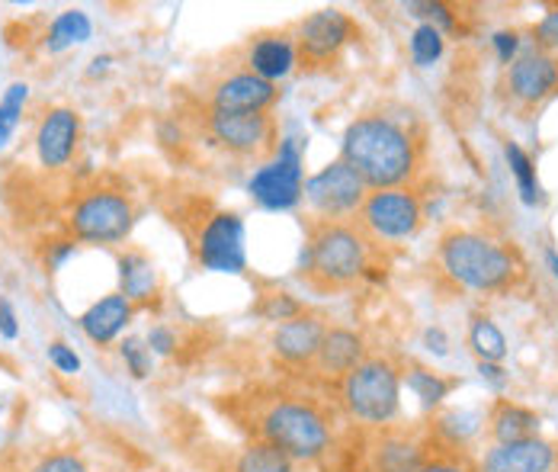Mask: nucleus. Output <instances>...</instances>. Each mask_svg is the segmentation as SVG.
Returning a JSON list of instances; mask_svg holds the SVG:
<instances>
[{
	"label": "nucleus",
	"instance_id": "nucleus-23",
	"mask_svg": "<svg viewBox=\"0 0 558 472\" xmlns=\"http://www.w3.org/2000/svg\"><path fill=\"white\" fill-rule=\"evenodd\" d=\"M485 424H488V437H492V444H513V440L536 437V434H539L543 417L533 412V409L520 406V402L495 399V402L488 406Z\"/></svg>",
	"mask_w": 558,
	"mask_h": 472
},
{
	"label": "nucleus",
	"instance_id": "nucleus-12",
	"mask_svg": "<svg viewBox=\"0 0 558 472\" xmlns=\"http://www.w3.org/2000/svg\"><path fill=\"white\" fill-rule=\"evenodd\" d=\"M366 193L369 186L363 183V178L347 161L335 158L305 178L302 203L308 209V219L315 222H350L356 219Z\"/></svg>",
	"mask_w": 558,
	"mask_h": 472
},
{
	"label": "nucleus",
	"instance_id": "nucleus-5",
	"mask_svg": "<svg viewBox=\"0 0 558 472\" xmlns=\"http://www.w3.org/2000/svg\"><path fill=\"white\" fill-rule=\"evenodd\" d=\"M404 366L389 354H369L335 386V409L363 431H386L401 414Z\"/></svg>",
	"mask_w": 558,
	"mask_h": 472
},
{
	"label": "nucleus",
	"instance_id": "nucleus-27",
	"mask_svg": "<svg viewBox=\"0 0 558 472\" xmlns=\"http://www.w3.org/2000/svg\"><path fill=\"white\" fill-rule=\"evenodd\" d=\"M228 472H299V467L286 453H279L277 447H270L264 440H247L234 453Z\"/></svg>",
	"mask_w": 558,
	"mask_h": 472
},
{
	"label": "nucleus",
	"instance_id": "nucleus-42",
	"mask_svg": "<svg viewBox=\"0 0 558 472\" xmlns=\"http://www.w3.org/2000/svg\"><path fill=\"white\" fill-rule=\"evenodd\" d=\"M424 348L430 351V354H437V356H447L449 354V338H447V331L444 328H427L424 331Z\"/></svg>",
	"mask_w": 558,
	"mask_h": 472
},
{
	"label": "nucleus",
	"instance_id": "nucleus-40",
	"mask_svg": "<svg viewBox=\"0 0 558 472\" xmlns=\"http://www.w3.org/2000/svg\"><path fill=\"white\" fill-rule=\"evenodd\" d=\"M71 257H77V241L74 238H64V241H56V244H49V251H46V270H61Z\"/></svg>",
	"mask_w": 558,
	"mask_h": 472
},
{
	"label": "nucleus",
	"instance_id": "nucleus-38",
	"mask_svg": "<svg viewBox=\"0 0 558 472\" xmlns=\"http://www.w3.org/2000/svg\"><path fill=\"white\" fill-rule=\"evenodd\" d=\"M145 344L151 348L155 356H173L177 354V331L168 325H151L145 335Z\"/></svg>",
	"mask_w": 558,
	"mask_h": 472
},
{
	"label": "nucleus",
	"instance_id": "nucleus-36",
	"mask_svg": "<svg viewBox=\"0 0 558 472\" xmlns=\"http://www.w3.org/2000/svg\"><path fill=\"white\" fill-rule=\"evenodd\" d=\"M46 356H49V363L56 366L61 376H77V373H81V366H84L81 354H77L68 341H49Z\"/></svg>",
	"mask_w": 558,
	"mask_h": 472
},
{
	"label": "nucleus",
	"instance_id": "nucleus-19",
	"mask_svg": "<svg viewBox=\"0 0 558 472\" xmlns=\"http://www.w3.org/2000/svg\"><path fill=\"white\" fill-rule=\"evenodd\" d=\"M244 68L270 84H282L295 68H299V56H295V39H292V29H282V33H260L247 43V52H244Z\"/></svg>",
	"mask_w": 558,
	"mask_h": 472
},
{
	"label": "nucleus",
	"instance_id": "nucleus-39",
	"mask_svg": "<svg viewBox=\"0 0 558 472\" xmlns=\"http://www.w3.org/2000/svg\"><path fill=\"white\" fill-rule=\"evenodd\" d=\"M520 36H523L520 29H501V33L492 36V49H495V56H498V61H501L504 68L523 52V49H520Z\"/></svg>",
	"mask_w": 558,
	"mask_h": 472
},
{
	"label": "nucleus",
	"instance_id": "nucleus-14",
	"mask_svg": "<svg viewBox=\"0 0 558 472\" xmlns=\"http://www.w3.org/2000/svg\"><path fill=\"white\" fill-rule=\"evenodd\" d=\"M279 97H282V90L277 84L251 74L247 68H234L209 84L203 107L216 110V113H274Z\"/></svg>",
	"mask_w": 558,
	"mask_h": 472
},
{
	"label": "nucleus",
	"instance_id": "nucleus-35",
	"mask_svg": "<svg viewBox=\"0 0 558 472\" xmlns=\"http://www.w3.org/2000/svg\"><path fill=\"white\" fill-rule=\"evenodd\" d=\"M119 356H122L125 373L132 379H148L155 373V354L145 344V338H138V335H129V338L119 341Z\"/></svg>",
	"mask_w": 558,
	"mask_h": 472
},
{
	"label": "nucleus",
	"instance_id": "nucleus-43",
	"mask_svg": "<svg viewBox=\"0 0 558 472\" xmlns=\"http://www.w3.org/2000/svg\"><path fill=\"white\" fill-rule=\"evenodd\" d=\"M478 373H482V379H485V383H492L495 389H504V386H507V379H510L501 363H478Z\"/></svg>",
	"mask_w": 558,
	"mask_h": 472
},
{
	"label": "nucleus",
	"instance_id": "nucleus-9",
	"mask_svg": "<svg viewBox=\"0 0 558 472\" xmlns=\"http://www.w3.org/2000/svg\"><path fill=\"white\" fill-rule=\"evenodd\" d=\"M305 193V142L289 135L247 178V196L267 213H292Z\"/></svg>",
	"mask_w": 558,
	"mask_h": 472
},
{
	"label": "nucleus",
	"instance_id": "nucleus-3",
	"mask_svg": "<svg viewBox=\"0 0 558 472\" xmlns=\"http://www.w3.org/2000/svg\"><path fill=\"white\" fill-rule=\"evenodd\" d=\"M434 267L449 287L475 295L517 293L530 277L526 257L513 241L465 226L447 229L440 235Z\"/></svg>",
	"mask_w": 558,
	"mask_h": 472
},
{
	"label": "nucleus",
	"instance_id": "nucleus-16",
	"mask_svg": "<svg viewBox=\"0 0 558 472\" xmlns=\"http://www.w3.org/2000/svg\"><path fill=\"white\" fill-rule=\"evenodd\" d=\"M369 354H373V351H369V341H366L363 331H356V328H350V325H328L325 341H322V348H318V356H315V363H312V370H308V379H315V383L335 389L337 383H340L350 370H356Z\"/></svg>",
	"mask_w": 558,
	"mask_h": 472
},
{
	"label": "nucleus",
	"instance_id": "nucleus-20",
	"mask_svg": "<svg viewBox=\"0 0 558 472\" xmlns=\"http://www.w3.org/2000/svg\"><path fill=\"white\" fill-rule=\"evenodd\" d=\"M427 457V440H417L404 431H386L373 434L369 444V472H417Z\"/></svg>",
	"mask_w": 558,
	"mask_h": 472
},
{
	"label": "nucleus",
	"instance_id": "nucleus-13",
	"mask_svg": "<svg viewBox=\"0 0 558 472\" xmlns=\"http://www.w3.org/2000/svg\"><path fill=\"white\" fill-rule=\"evenodd\" d=\"M196 264L206 274H244L247 270V229L241 213L213 209L196 232Z\"/></svg>",
	"mask_w": 558,
	"mask_h": 472
},
{
	"label": "nucleus",
	"instance_id": "nucleus-8",
	"mask_svg": "<svg viewBox=\"0 0 558 472\" xmlns=\"http://www.w3.org/2000/svg\"><path fill=\"white\" fill-rule=\"evenodd\" d=\"M135 219L138 213L129 193L110 190V186H94L74 199L68 213V232L74 241H84V244H119L132 235Z\"/></svg>",
	"mask_w": 558,
	"mask_h": 472
},
{
	"label": "nucleus",
	"instance_id": "nucleus-26",
	"mask_svg": "<svg viewBox=\"0 0 558 472\" xmlns=\"http://www.w3.org/2000/svg\"><path fill=\"white\" fill-rule=\"evenodd\" d=\"M465 344L478 363H504V356H507V338H504L501 325L488 315H472Z\"/></svg>",
	"mask_w": 558,
	"mask_h": 472
},
{
	"label": "nucleus",
	"instance_id": "nucleus-28",
	"mask_svg": "<svg viewBox=\"0 0 558 472\" xmlns=\"http://www.w3.org/2000/svg\"><path fill=\"white\" fill-rule=\"evenodd\" d=\"M504 158H507V168H510L513 183H517V190H520V199H523L526 206H539L546 196H543V186H539V178H536L533 158H530L517 142H507V145H504Z\"/></svg>",
	"mask_w": 558,
	"mask_h": 472
},
{
	"label": "nucleus",
	"instance_id": "nucleus-2",
	"mask_svg": "<svg viewBox=\"0 0 558 472\" xmlns=\"http://www.w3.org/2000/svg\"><path fill=\"white\" fill-rule=\"evenodd\" d=\"M251 440H264L295 467H322L337 450V409L308 392L257 396L247 417Z\"/></svg>",
	"mask_w": 558,
	"mask_h": 472
},
{
	"label": "nucleus",
	"instance_id": "nucleus-17",
	"mask_svg": "<svg viewBox=\"0 0 558 472\" xmlns=\"http://www.w3.org/2000/svg\"><path fill=\"white\" fill-rule=\"evenodd\" d=\"M81 145V113L74 107H52L36 125V158L43 168L61 171L74 161Z\"/></svg>",
	"mask_w": 558,
	"mask_h": 472
},
{
	"label": "nucleus",
	"instance_id": "nucleus-32",
	"mask_svg": "<svg viewBox=\"0 0 558 472\" xmlns=\"http://www.w3.org/2000/svg\"><path fill=\"white\" fill-rule=\"evenodd\" d=\"M16 472H90L87 460L71 447H49L29 457Z\"/></svg>",
	"mask_w": 558,
	"mask_h": 472
},
{
	"label": "nucleus",
	"instance_id": "nucleus-34",
	"mask_svg": "<svg viewBox=\"0 0 558 472\" xmlns=\"http://www.w3.org/2000/svg\"><path fill=\"white\" fill-rule=\"evenodd\" d=\"M254 312H257L264 322H270V325L277 328V325H282V322H292L295 315H302V312H305V305H302V302H299L292 293L274 290V293L260 295V302L254 305Z\"/></svg>",
	"mask_w": 558,
	"mask_h": 472
},
{
	"label": "nucleus",
	"instance_id": "nucleus-22",
	"mask_svg": "<svg viewBox=\"0 0 558 472\" xmlns=\"http://www.w3.org/2000/svg\"><path fill=\"white\" fill-rule=\"evenodd\" d=\"M116 267H119V293L125 295L132 305L151 302L155 295L161 293L158 267H155V261L145 251H135V247L122 251L116 257Z\"/></svg>",
	"mask_w": 558,
	"mask_h": 472
},
{
	"label": "nucleus",
	"instance_id": "nucleus-33",
	"mask_svg": "<svg viewBox=\"0 0 558 472\" xmlns=\"http://www.w3.org/2000/svg\"><path fill=\"white\" fill-rule=\"evenodd\" d=\"M417 472H478L475 470V463L469 460V453L465 450H456V447H447V444H440V440H427V457H424V463H421V470Z\"/></svg>",
	"mask_w": 558,
	"mask_h": 472
},
{
	"label": "nucleus",
	"instance_id": "nucleus-29",
	"mask_svg": "<svg viewBox=\"0 0 558 472\" xmlns=\"http://www.w3.org/2000/svg\"><path fill=\"white\" fill-rule=\"evenodd\" d=\"M485 427V417L478 412H444L434 424V440L456 447V450H465V444Z\"/></svg>",
	"mask_w": 558,
	"mask_h": 472
},
{
	"label": "nucleus",
	"instance_id": "nucleus-31",
	"mask_svg": "<svg viewBox=\"0 0 558 472\" xmlns=\"http://www.w3.org/2000/svg\"><path fill=\"white\" fill-rule=\"evenodd\" d=\"M26 104H29V84H26V81H13V84L3 90V97H0V152H3V148L10 145V138L16 135Z\"/></svg>",
	"mask_w": 558,
	"mask_h": 472
},
{
	"label": "nucleus",
	"instance_id": "nucleus-6",
	"mask_svg": "<svg viewBox=\"0 0 558 472\" xmlns=\"http://www.w3.org/2000/svg\"><path fill=\"white\" fill-rule=\"evenodd\" d=\"M203 132L213 148L238 165H264L279 148L274 113H216L203 107Z\"/></svg>",
	"mask_w": 558,
	"mask_h": 472
},
{
	"label": "nucleus",
	"instance_id": "nucleus-15",
	"mask_svg": "<svg viewBox=\"0 0 558 472\" xmlns=\"http://www.w3.org/2000/svg\"><path fill=\"white\" fill-rule=\"evenodd\" d=\"M328 325L331 322L325 315L305 308L292 322H282V325L274 328V335H270V354H274V360H277L282 370L308 376V370H312V363L318 356V348L325 341Z\"/></svg>",
	"mask_w": 558,
	"mask_h": 472
},
{
	"label": "nucleus",
	"instance_id": "nucleus-1",
	"mask_svg": "<svg viewBox=\"0 0 558 472\" xmlns=\"http://www.w3.org/2000/svg\"><path fill=\"white\" fill-rule=\"evenodd\" d=\"M427 158L424 129L414 117L366 110L340 135V161H347L369 190L414 186Z\"/></svg>",
	"mask_w": 558,
	"mask_h": 472
},
{
	"label": "nucleus",
	"instance_id": "nucleus-24",
	"mask_svg": "<svg viewBox=\"0 0 558 472\" xmlns=\"http://www.w3.org/2000/svg\"><path fill=\"white\" fill-rule=\"evenodd\" d=\"M90 36H94V20L84 10H77V7L61 10L56 20L49 23L46 36H43V49L49 56H61V52H68L74 46L90 43Z\"/></svg>",
	"mask_w": 558,
	"mask_h": 472
},
{
	"label": "nucleus",
	"instance_id": "nucleus-37",
	"mask_svg": "<svg viewBox=\"0 0 558 472\" xmlns=\"http://www.w3.org/2000/svg\"><path fill=\"white\" fill-rule=\"evenodd\" d=\"M530 36H533V46L549 49V52H558V3H553V7L546 10V16L530 29Z\"/></svg>",
	"mask_w": 558,
	"mask_h": 472
},
{
	"label": "nucleus",
	"instance_id": "nucleus-44",
	"mask_svg": "<svg viewBox=\"0 0 558 472\" xmlns=\"http://www.w3.org/2000/svg\"><path fill=\"white\" fill-rule=\"evenodd\" d=\"M112 56H97V59L90 61V68H87V77H100V74H107L112 68Z\"/></svg>",
	"mask_w": 558,
	"mask_h": 472
},
{
	"label": "nucleus",
	"instance_id": "nucleus-11",
	"mask_svg": "<svg viewBox=\"0 0 558 472\" xmlns=\"http://www.w3.org/2000/svg\"><path fill=\"white\" fill-rule=\"evenodd\" d=\"M356 23L350 13L337 10V7H325L315 10L308 16H302L292 26V39H295V56H299V68L322 74L331 71L340 56L347 52V46L356 39Z\"/></svg>",
	"mask_w": 558,
	"mask_h": 472
},
{
	"label": "nucleus",
	"instance_id": "nucleus-4",
	"mask_svg": "<svg viewBox=\"0 0 558 472\" xmlns=\"http://www.w3.org/2000/svg\"><path fill=\"white\" fill-rule=\"evenodd\" d=\"M376 244L366 238V232L350 219V222H315L308 219L305 244H302V261H299V277L312 293L337 295L353 290L369 277Z\"/></svg>",
	"mask_w": 558,
	"mask_h": 472
},
{
	"label": "nucleus",
	"instance_id": "nucleus-46",
	"mask_svg": "<svg viewBox=\"0 0 558 472\" xmlns=\"http://www.w3.org/2000/svg\"><path fill=\"white\" fill-rule=\"evenodd\" d=\"M3 406H7V396H0V412H3Z\"/></svg>",
	"mask_w": 558,
	"mask_h": 472
},
{
	"label": "nucleus",
	"instance_id": "nucleus-21",
	"mask_svg": "<svg viewBox=\"0 0 558 472\" xmlns=\"http://www.w3.org/2000/svg\"><path fill=\"white\" fill-rule=\"evenodd\" d=\"M132 315H135V305H132L122 293H110L100 295L97 302H90V305L81 312L77 325H81V331H84V338H87L90 344L110 348L112 341L129 328Z\"/></svg>",
	"mask_w": 558,
	"mask_h": 472
},
{
	"label": "nucleus",
	"instance_id": "nucleus-10",
	"mask_svg": "<svg viewBox=\"0 0 558 472\" xmlns=\"http://www.w3.org/2000/svg\"><path fill=\"white\" fill-rule=\"evenodd\" d=\"M504 104L520 119L543 113L558 97V52L530 46L504 68Z\"/></svg>",
	"mask_w": 558,
	"mask_h": 472
},
{
	"label": "nucleus",
	"instance_id": "nucleus-45",
	"mask_svg": "<svg viewBox=\"0 0 558 472\" xmlns=\"http://www.w3.org/2000/svg\"><path fill=\"white\" fill-rule=\"evenodd\" d=\"M546 267H549V274L556 277V283H558V251L556 247H546Z\"/></svg>",
	"mask_w": 558,
	"mask_h": 472
},
{
	"label": "nucleus",
	"instance_id": "nucleus-41",
	"mask_svg": "<svg viewBox=\"0 0 558 472\" xmlns=\"http://www.w3.org/2000/svg\"><path fill=\"white\" fill-rule=\"evenodd\" d=\"M0 338L3 341H16L20 338V322H16L13 302L7 295H0Z\"/></svg>",
	"mask_w": 558,
	"mask_h": 472
},
{
	"label": "nucleus",
	"instance_id": "nucleus-30",
	"mask_svg": "<svg viewBox=\"0 0 558 472\" xmlns=\"http://www.w3.org/2000/svg\"><path fill=\"white\" fill-rule=\"evenodd\" d=\"M408 52H411V61L417 68H434L447 52V36L430 23H417L411 39H408Z\"/></svg>",
	"mask_w": 558,
	"mask_h": 472
},
{
	"label": "nucleus",
	"instance_id": "nucleus-7",
	"mask_svg": "<svg viewBox=\"0 0 558 472\" xmlns=\"http://www.w3.org/2000/svg\"><path fill=\"white\" fill-rule=\"evenodd\" d=\"M424 219L427 209L417 186H391V190H369L353 222L376 247H383V244L411 241L424 229Z\"/></svg>",
	"mask_w": 558,
	"mask_h": 472
},
{
	"label": "nucleus",
	"instance_id": "nucleus-18",
	"mask_svg": "<svg viewBox=\"0 0 558 472\" xmlns=\"http://www.w3.org/2000/svg\"><path fill=\"white\" fill-rule=\"evenodd\" d=\"M556 467L558 447L539 434L513 444H492L475 463L478 472H553Z\"/></svg>",
	"mask_w": 558,
	"mask_h": 472
},
{
	"label": "nucleus",
	"instance_id": "nucleus-25",
	"mask_svg": "<svg viewBox=\"0 0 558 472\" xmlns=\"http://www.w3.org/2000/svg\"><path fill=\"white\" fill-rule=\"evenodd\" d=\"M404 386H408V392H411L427 412H437V409L449 399V392H452L456 383L447 379V376H440V373H434V370H427V366L408 363V366H404Z\"/></svg>",
	"mask_w": 558,
	"mask_h": 472
}]
</instances>
